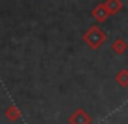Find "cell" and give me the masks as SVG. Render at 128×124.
<instances>
[{
	"mask_svg": "<svg viewBox=\"0 0 128 124\" xmlns=\"http://www.w3.org/2000/svg\"><path fill=\"white\" fill-rule=\"evenodd\" d=\"M116 83L120 88H128V70L122 68L120 71L116 73Z\"/></svg>",
	"mask_w": 128,
	"mask_h": 124,
	"instance_id": "cell-5",
	"label": "cell"
},
{
	"mask_svg": "<svg viewBox=\"0 0 128 124\" xmlns=\"http://www.w3.org/2000/svg\"><path fill=\"white\" fill-rule=\"evenodd\" d=\"M104 5L107 6L110 15H114V14H118L122 9V2H120V0H106Z\"/></svg>",
	"mask_w": 128,
	"mask_h": 124,
	"instance_id": "cell-4",
	"label": "cell"
},
{
	"mask_svg": "<svg viewBox=\"0 0 128 124\" xmlns=\"http://www.w3.org/2000/svg\"><path fill=\"white\" fill-rule=\"evenodd\" d=\"M92 15H94L98 21H106V20H107V17L110 15V12H108L107 6H106L104 3H101V5H98V6L92 11Z\"/></svg>",
	"mask_w": 128,
	"mask_h": 124,
	"instance_id": "cell-2",
	"label": "cell"
},
{
	"mask_svg": "<svg viewBox=\"0 0 128 124\" xmlns=\"http://www.w3.org/2000/svg\"><path fill=\"white\" fill-rule=\"evenodd\" d=\"M71 122H72V124H90V116L86 115V113L80 109V110L76 112V115H72Z\"/></svg>",
	"mask_w": 128,
	"mask_h": 124,
	"instance_id": "cell-3",
	"label": "cell"
},
{
	"mask_svg": "<svg viewBox=\"0 0 128 124\" xmlns=\"http://www.w3.org/2000/svg\"><path fill=\"white\" fill-rule=\"evenodd\" d=\"M106 38H107L106 32L101 30V29L96 27V26H92V27L84 33V41L89 44L90 48H98V47H101V45L104 44Z\"/></svg>",
	"mask_w": 128,
	"mask_h": 124,
	"instance_id": "cell-1",
	"label": "cell"
},
{
	"mask_svg": "<svg viewBox=\"0 0 128 124\" xmlns=\"http://www.w3.org/2000/svg\"><path fill=\"white\" fill-rule=\"evenodd\" d=\"M112 48H113V51L116 53V54H124L125 51H126V48H128V45H126V42L122 39V38H118L114 42H113V45H112Z\"/></svg>",
	"mask_w": 128,
	"mask_h": 124,
	"instance_id": "cell-6",
	"label": "cell"
}]
</instances>
